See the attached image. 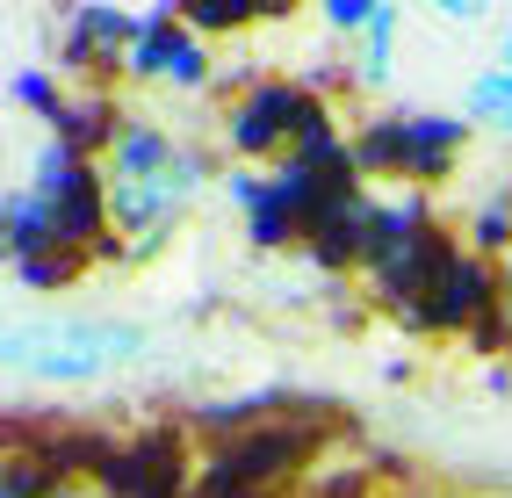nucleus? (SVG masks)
<instances>
[{
	"mask_svg": "<svg viewBox=\"0 0 512 498\" xmlns=\"http://www.w3.org/2000/svg\"><path fill=\"white\" fill-rule=\"evenodd\" d=\"M8 87H15V102H22V109H51V116H58V87L37 73V65H22V73H15Z\"/></svg>",
	"mask_w": 512,
	"mask_h": 498,
	"instance_id": "obj_8",
	"label": "nucleus"
},
{
	"mask_svg": "<svg viewBox=\"0 0 512 498\" xmlns=\"http://www.w3.org/2000/svg\"><path fill=\"white\" fill-rule=\"evenodd\" d=\"M123 73L138 80V87H174V94H195V87H210V44L195 37L188 22H174L166 8H152L145 15V29H138V44H130V58H123Z\"/></svg>",
	"mask_w": 512,
	"mask_h": 498,
	"instance_id": "obj_3",
	"label": "nucleus"
},
{
	"mask_svg": "<svg viewBox=\"0 0 512 498\" xmlns=\"http://www.w3.org/2000/svg\"><path fill=\"white\" fill-rule=\"evenodd\" d=\"M498 65H505V73H512V22L498 29Z\"/></svg>",
	"mask_w": 512,
	"mask_h": 498,
	"instance_id": "obj_10",
	"label": "nucleus"
},
{
	"mask_svg": "<svg viewBox=\"0 0 512 498\" xmlns=\"http://www.w3.org/2000/svg\"><path fill=\"white\" fill-rule=\"evenodd\" d=\"M397 8H383L375 15V29H368V44H361V58H354V80L361 87H390L397 80Z\"/></svg>",
	"mask_w": 512,
	"mask_h": 498,
	"instance_id": "obj_6",
	"label": "nucleus"
},
{
	"mask_svg": "<svg viewBox=\"0 0 512 498\" xmlns=\"http://www.w3.org/2000/svg\"><path fill=\"white\" fill-rule=\"evenodd\" d=\"M462 123L491 130V138H512V73L505 65H476L462 80Z\"/></svg>",
	"mask_w": 512,
	"mask_h": 498,
	"instance_id": "obj_5",
	"label": "nucleus"
},
{
	"mask_svg": "<svg viewBox=\"0 0 512 498\" xmlns=\"http://www.w3.org/2000/svg\"><path fill=\"white\" fill-rule=\"evenodd\" d=\"M375 15H383V8H368V0H332V8H325V29H339V37H368Z\"/></svg>",
	"mask_w": 512,
	"mask_h": 498,
	"instance_id": "obj_7",
	"label": "nucleus"
},
{
	"mask_svg": "<svg viewBox=\"0 0 512 498\" xmlns=\"http://www.w3.org/2000/svg\"><path fill=\"white\" fill-rule=\"evenodd\" d=\"M202 188H210V159L181 130H166L159 116H123L109 130V145H101V166H94L101 217L130 246H159L202 203Z\"/></svg>",
	"mask_w": 512,
	"mask_h": 498,
	"instance_id": "obj_1",
	"label": "nucleus"
},
{
	"mask_svg": "<svg viewBox=\"0 0 512 498\" xmlns=\"http://www.w3.org/2000/svg\"><path fill=\"white\" fill-rule=\"evenodd\" d=\"M505 289H512V282H505ZM505 304H512V296H505Z\"/></svg>",
	"mask_w": 512,
	"mask_h": 498,
	"instance_id": "obj_11",
	"label": "nucleus"
},
{
	"mask_svg": "<svg viewBox=\"0 0 512 498\" xmlns=\"http://www.w3.org/2000/svg\"><path fill=\"white\" fill-rule=\"evenodd\" d=\"M145 332L130 318H87V311H15L0 332V369L15 383L44 390H87L109 369L138 361Z\"/></svg>",
	"mask_w": 512,
	"mask_h": 498,
	"instance_id": "obj_2",
	"label": "nucleus"
},
{
	"mask_svg": "<svg viewBox=\"0 0 512 498\" xmlns=\"http://www.w3.org/2000/svg\"><path fill=\"white\" fill-rule=\"evenodd\" d=\"M289 123H296V94H289V87H260V94H246V102L231 109L224 138H231V152L253 159V152H267V145H282Z\"/></svg>",
	"mask_w": 512,
	"mask_h": 498,
	"instance_id": "obj_4",
	"label": "nucleus"
},
{
	"mask_svg": "<svg viewBox=\"0 0 512 498\" xmlns=\"http://www.w3.org/2000/svg\"><path fill=\"white\" fill-rule=\"evenodd\" d=\"M0 498H29V484H22V477H8V491H0ZM44 498H87V491H80V484H51Z\"/></svg>",
	"mask_w": 512,
	"mask_h": 498,
	"instance_id": "obj_9",
	"label": "nucleus"
}]
</instances>
